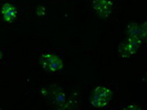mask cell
<instances>
[{"mask_svg":"<svg viewBox=\"0 0 147 110\" xmlns=\"http://www.w3.org/2000/svg\"><path fill=\"white\" fill-rule=\"evenodd\" d=\"M43 95L47 96L48 98H51L55 103H62L64 101V95L60 87L57 86H51L48 87L45 90H43Z\"/></svg>","mask_w":147,"mask_h":110,"instance_id":"277c9868","label":"cell"},{"mask_svg":"<svg viewBox=\"0 0 147 110\" xmlns=\"http://www.w3.org/2000/svg\"><path fill=\"white\" fill-rule=\"evenodd\" d=\"M1 12H2V17H3L6 22L11 23V22L15 21L16 17H17V10L12 5L5 3L1 8Z\"/></svg>","mask_w":147,"mask_h":110,"instance_id":"5b68a950","label":"cell"},{"mask_svg":"<svg viewBox=\"0 0 147 110\" xmlns=\"http://www.w3.org/2000/svg\"><path fill=\"white\" fill-rule=\"evenodd\" d=\"M2 55H3V53H2V51H0V61L2 59Z\"/></svg>","mask_w":147,"mask_h":110,"instance_id":"30bf717a","label":"cell"},{"mask_svg":"<svg viewBox=\"0 0 147 110\" xmlns=\"http://www.w3.org/2000/svg\"><path fill=\"white\" fill-rule=\"evenodd\" d=\"M93 9L98 17L107 18L113 11V3L111 0H94L93 1Z\"/></svg>","mask_w":147,"mask_h":110,"instance_id":"3957f363","label":"cell"},{"mask_svg":"<svg viewBox=\"0 0 147 110\" xmlns=\"http://www.w3.org/2000/svg\"><path fill=\"white\" fill-rule=\"evenodd\" d=\"M112 98V90L105 86H97L93 93L91 103L95 108H104Z\"/></svg>","mask_w":147,"mask_h":110,"instance_id":"7a4b0ae2","label":"cell"},{"mask_svg":"<svg viewBox=\"0 0 147 110\" xmlns=\"http://www.w3.org/2000/svg\"><path fill=\"white\" fill-rule=\"evenodd\" d=\"M118 54L124 59H128L133 55L131 47H129V44H128L127 41H124V42H122L118 45Z\"/></svg>","mask_w":147,"mask_h":110,"instance_id":"8992f818","label":"cell"},{"mask_svg":"<svg viewBox=\"0 0 147 110\" xmlns=\"http://www.w3.org/2000/svg\"><path fill=\"white\" fill-rule=\"evenodd\" d=\"M40 64L45 71L51 73H58L63 67L62 59L52 53H43L40 56Z\"/></svg>","mask_w":147,"mask_h":110,"instance_id":"6da1fadb","label":"cell"},{"mask_svg":"<svg viewBox=\"0 0 147 110\" xmlns=\"http://www.w3.org/2000/svg\"><path fill=\"white\" fill-rule=\"evenodd\" d=\"M44 13H45V8L42 6H39L37 9V15L39 17H41V15H44Z\"/></svg>","mask_w":147,"mask_h":110,"instance_id":"ba28073f","label":"cell"},{"mask_svg":"<svg viewBox=\"0 0 147 110\" xmlns=\"http://www.w3.org/2000/svg\"><path fill=\"white\" fill-rule=\"evenodd\" d=\"M127 42L129 44V47H131V51L133 54H135L137 52V50L140 47V44H142V41L137 37H129Z\"/></svg>","mask_w":147,"mask_h":110,"instance_id":"52a82bcc","label":"cell"},{"mask_svg":"<svg viewBox=\"0 0 147 110\" xmlns=\"http://www.w3.org/2000/svg\"><path fill=\"white\" fill-rule=\"evenodd\" d=\"M126 109H140V107H137L136 105H131L129 107H126Z\"/></svg>","mask_w":147,"mask_h":110,"instance_id":"9c48e42d","label":"cell"}]
</instances>
